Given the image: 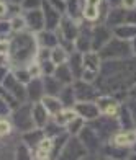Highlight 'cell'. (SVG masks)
<instances>
[{"label":"cell","instance_id":"obj_1","mask_svg":"<svg viewBox=\"0 0 136 160\" xmlns=\"http://www.w3.org/2000/svg\"><path fill=\"white\" fill-rule=\"evenodd\" d=\"M38 39L31 31H20L10 39L8 62L15 69L26 67L33 61H36L38 54Z\"/></svg>","mask_w":136,"mask_h":160},{"label":"cell","instance_id":"obj_2","mask_svg":"<svg viewBox=\"0 0 136 160\" xmlns=\"http://www.w3.org/2000/svg\"><path fill=\"white\" fill-rule=\"evenodd\" d=\"M98 54L103 61H113V59L121 61V59H126L128 56H131V44L130 41L120 39L113 34V38L98 51Z\"/></svg>","mask_w":136,"mask_h":160},{"label":"cell","instance_id":"obj_3","mask_svg":"<svg viewBox=\"0 0 136 160\" xmlns=\"http://www.w3.org/2000/svg\"><path fill=\"white\" fill-rule=\"evenodd\" d=\"M100 67H102V57H100L98 51L90 49V51L82 52V74H81L82 80L90 82V83L97 82Z\"/></svg>","mask_w":136,"mask_h":160},{"label":"cell","instance_id":"obj_4","mask_svg":"<svg viewBox=\"0 0 136 160\" xmlns=\"http://www.w3.org/2000/svg\"><path fill=\"white\" fill-rule=\"evenodd\" d=\"M12 116H13L15 126L18 128V131H21V132H26V131L36 128L33 114H31V103L26 105V101L21 103L18 108H15V110L12 111Z\"/></svg>","mask_w":136,"mask_h":160},{"label":"cell","instance_id":"obj_5","mask_svg":"<svg viewBox=\"0 0 136 160\" xmlns=\"http://www.w3.org/2000/svg\"><path fill=\"white\" fill-rule=\"evenodd\" d=\"M87 154L89 152H87V149H85V145L82 144L81 137L71 136L67 139V142H66V145L62 147L59 157L61 158H84Z\"/></svg>","mask_w":136,"mask_h":160},{"label":"cell","instance_id":"obj_6","mask_svg":"<svg viewBox=\"0 0 136 160\" xmlns=\"http://www.w3.org/2000/svg\"><path fill=\"white\" fill-rule=\"evenodd\" d=\"M77 101H95L98 98V90L90 82H85L82 78H77V82H72Z\"/></svg>","mask_w":136,"mask_h":160},{"label":"cell","instance_id":"obj_7","mask_svg":"<svg viewBox=\"0 0 136 160\" xmlns=\"http://www.w3.org/2000/svg\"><path fill=\"white\" fill-rule=\"evenodd\" d=\"M113 38V30L108 25H97L92 28V49L100 51Z\"/></svg>","mask_w":136,"mask_h":160},{"label":"cell","instance_id":"obj_8","mask_svg":"<svg viewBox=\"0 0 136 160\" xmlns=\"http://www.w3.org/2000/svg\"><path fill=\"white\" fill-rule=\"evenodd\" d=\"M23 17H25V21H26V28H28L31 33H39V31H43V30H46L44 13H43V8L25 10Z\"/></svg>","mask_w":136,"mask_h":160},{"label":"cell","instance_id":"obj_9","mask_svg":"<svg viewBox=\"0 0 136 160\" xmlns=\"http://www.w3.org/2000/svg\"><path fill=\"white\" fill-rule=\"evenodd\" d=\"M74 110L77 111L79 116H82L85 121H94L102 114L98 110L97 101H76Z\"/></svg>","mask_w":136,"mask_h":160},{"label":"cell","instance_id":"obj_10","mask_svg":"<svg viewBox=\"0 0 136 160\" xmlns=\"http://www.w3.org/2000/svg\"><path fill=\"white\" fill-rule=\"evenodd\" d=\"M103 0H82V18L85 21H97L102 13Z\"/></svg>","mask_w":136,"mask_h":160},{"label":"cell","instance_id":"obj_11","mask_svg":"<svg viewBox=\"0 0 136 160\" xmlns=\"http://www.w3.org/2000/svg\"><path fill=\"white\" fill-rule=\"evenodd\" d=\"M112 144L117 145L120 149H128L136 145V129H125V131H118L113 134Z\"/></svg>","mask_w":136,"mask_h":160},{"label":"cell","instance_id":"obj_12","mask_svg":"<svg viewBox=\"0 0 136 160\" xmlns=\"http://www.w3.org/2000/svg\"><path fill=\"white\" fill-rule=\"evenodd\" d=\"M79 137H81L82 144L85 145L87 152H97L98 145H100V136L97 134V131L90 126H84V129L79 132Z\"/></svg>","mask_w":136,"mask_h":160},{"label":"cell","instance_id":"obj_13","mask_svg":"<svg viewBox=\"0 0 136 160\" xmlns=\"http://www.w3.org/2000/svg\"><path fill=\"white\" fill-rule=\"evenodd\" d=\"M41 8H43V13H44L46 30H53V31H56V30H58V26H59V23H61V18H62L61 15H62V13L56 10L53 5H49L46 0L43 2Z\"/></svg>","mask_w":136,"mask_h":160},{"label":"cell","instance_id":"obj_14","mask_svg":"<svg viewBox=\"0 0 136 160\" xmlns=\"http://www.w3.org/2000/svg\"><path fill=\"white\" fill-rule=\"evenodd\" d=\"M97 105H98V110L102 114H107V116H118V111H120V105L118 101L110 97V95H103V97H98L97 100Z\"/></svg>","mask_w":136,"mask_h":160},{"label":"cell","instance_id":"obj_15","mask_svg":"<svg viewBox=\"0 0 136 160\" xmlns=\"http://www.w3.org/2000/svg\"><path fill=\"white\" fill-rule=\"evenodd\" d=\"M74 46L79 52H85V51L92 49V28L89 26L79 28V34L74 41Z\"/></svg>","mask_w":136,"mask_h":160},{"label":"cell","instance_id":"obj_16","mask_svg":"<svg viewBox=\"0 0 136 160\" xmlns=\"http://www.w3.org/2000/svg\"><path fill=\"white\" fill-rule=\"evenodd\" d=\"M31 114H33V119H34L36 128L44 129L46 124L49 122V111L44 108V105H43L41 101H34V103H31Z\"/></svg>","mask_w":136,"mask_h":160},{"label":"cell","instance_id":"obj_17","mask_svg":"<svg viewBox=\"0 0 136 160\" xmlns=\"http://www.w3.org/2000/svg\"><path fill=\"white\" fill-rule=\"evenodd\" d=\"M26 90H28V100H31V103L34 101H39L43 97L46 95L44 93V85H43V78H31L30 82L26 83Z\"/></svg>","mask_w":136,"mask_h":160},{"label":"cell","instance_id":"obj_18","mask_svg":"<svg viewBox=\"0 0 136 160\" xmlns=\"http://www.w3.org/2000/svg\"><path fill=\"white\" fill-rule=\"evenodd\" d=\"M126 23V8L123 7H112L110 12L107 13V23L110 28H115Z\"/></svg>","mask_w":136,"mask_h":160},{"label":"cell","instance_id":"obj_19","mask_svg":"<svg viewBox=\"0 0 136 160\" xmlns=\"http://www.w3.org/2000/svg\"><path fill=\"white\" fill-rule=\"evenodd\" d=\"M36 39H38V44L41 48H48V49H53L54 46L59 44V36H58V33H54L53 30H43V31H39L38 36H36Z\"/></svg>","mask_w":136,"mask_h":160},{"label":"cell","instance_id":"obj_20","mask_svg":"<svg viewBox=\"0 0 136 160\" xmlns=\"http://www.w3.org/2000/svg\"><path fill=\"white\" fill-rule=\"evenodd\" d=\"M54 77L59 80V82L62 85H69V83H72L76 77H74V72L71 70L69 67V64H61V65H56V70H54Z\"/></svg>","mask_w":136,"mask_h":160},{"label":"cell","instance_id":"obj_21","mask_svg":"<svg viewBox=\"0 0 136 160\" xmlns=\"http://www.w3.org/2000/svg\"><path fill=\"white\" fill-rule=\"evenodd\" d=\"M43 85H44V93L46 95H56V97L59 95L61 88L64 87L59 80L54 77V74L53 75H43Z\"/></svg>","mask_w":136,"mask_h":160},{"label":"cell","instance_id":"obj_22","mask_svg":"<svg viewBox=\"0 0 136 160\" xmlns=\"http://www.w3.org/2000/svg\"><path fill=\"white\" fill-rule=\"evenodd\" d=\"M113 30V34L120 39H126V41H131L134 36H136V25H131V23H123L120 26H115L112 28Z\"/></svg>","mask_w":136,"mask_h":160},{"label":"cell","instance_id":"obj_23","mask_svg":"<svg viewBox=\"0 0 136 160\" xmlns=\"http://www.w3.org/2000/svg\"><path fill=\"white\" fill-rule=\"evenodd\" d=\"M44 136H46L44 129L33 128V129H30V131H26V132H23V142H25L26 145H30V147H36V145L39 144V141H41Z\"/></svg>","mask_w":136,"mask_h":160},{"label":"cell","instance_id":"obj_24","mask_svg":"<svg viewBox=\"0 0 136 160\" xmlns=\"http://www.w3.org/2000/svg\"><path fill=\"white\" fill-rule=\"evenodd\" d=\"M39 101L44 105V108L49 111V114H53V116H54L56 113H59L62 108H64L62 101L59 100V97H56V95H44Z\"/></svg>","mask_w":136,"mask_h":160},{"label":"cell","instance_id":"obj_25","mask_svg":"<svg viewBox=\"0 0 136 160\" xmlns=\"http://www.w3.org/2000/svg\"><path fill=\"white\" fill-rule=\"evenodd\" d=\"M76 116H79V114H77V111L74 110V108H66V106H64L59 113H56V114L53 116V119H54L56 122H58L59 126L66 128V126L69 124V122L76 118Z\"/></svg>","mask_w":136,"mask_h":160},{"label":"cell","instance_id":"obj_26","mask_svg":"<svg viewBox=\"0 0 136 160\" xmlns=\"http://www.w3.org/2000/svg\"><path fill=\"white\" fill-rule=\"evenodd\" d=\"M59 100L62 101V105L66 106V108H71V106H74L76 105V101H77V98H76V92H74V87H72V83H69V85H64L62 88H61V92H59Z\"/></svg>","mask_w":136,"mask_h":160},{"label":"cell","instance_id":"obj_27","mask_svg":"<svg viewBox=\"0 0 136 160\" xmlns=\"http://www.w3.org/2000/svg\"><path fill=\"white\" fill-rule=\"evenodd\" d=\"M69 51L64 48V46H61V44H58V46H54L53 49H51V61H53V64H56V65H61V64H66L67 61H69Z\"/></svg>","mask_w":136,"mask_h":160},{"label":"cell","instance_id":"obj_28","mask_svg":"<svg viewBox=\"0 0 136 160\" xmlns=\"http://www.w3.org/2000/svg\"><path fill=\"white\" fill-rule=\"evenodd\" d=\"M66 12L71 18L79 20L82 17V5L81 0H66Z\"/></svg>","mask_w":136,"mask_h":160},{"label":"cell","instance_id":"obj_29","mask_svg":"<svg viewBox=\"0 0 136 160\" xmlns=\"http://www.w3.org/2000/svg\"><path fill=\"white\" fill-rule=\"evenodd\" d=\"M84 126H85V119L82 116H76V118L66 126V131L71 136H79V132L84 129Z\"/></svg>","mask_w":136,"mask_h":160},{"label":"cell","instance_id":"obj_30","mask_svg":"<svg viewBox=\"0 0 136 160\" xmlns=\"http://www.w3.org/2000/svg\"><path fill=\"white\" fill-rule=\"evenodd\" d=\"M10 25H12V31H15V33L25 31V28H26L25 17L23 15H15V17L10 20Z\"/></svg>","mask_w":136,"mask_h":160},{"label":"cell","instance_id":"obj_31","mask_svg":"<svg viewBox=\"0 0 136 160\" xmlns=\"http://www.w3.org/2000/svg\"><path fill=\"white\" fill-rule=\"evenodd\" d=\"M15 77L20 80L21 83H25V85L31 80V75H30V72H28L26 67H20V69H17V70H15Z\"/></svg>","mask_w":136,"mask_h":160},{"label":"cell","instance_id":"obj_32","mask_svg":"<svg viewBox=\"0 0 136 160\" xmlns=\"http://www.w3.org/2000/svg\"><path fill=\"white\" fill-rule=\"evenodd\" d=\"M44 0H21V8L23 10H33V8H41Z\"/></svg>","mask_w":136,"mask_h":160},{"label":"cell","instance_id":"obj_33","mask_svg":"<svg viewBox=\"0 0 136 160\" xmlns=\"http://www.w3.org/2000/svg\"><path fill=\"white\" fill-rule=\"evenodd\" d=\"M13 3H8V2H5V0H0V20L5 18L8 13L13 10Z\"/></svg>","mask_w":136,"mask_h":160},{"label":"cell","instance_id":"obj_34","mask_svg":"<svg viewBox=\"0 0 136 160\" xmlns=\"http://www.w3.org/2000/svg\"><path fill=\"white\" fill-rule=\"evenodd\" d=\"M12 132V124L8 121H7L5 118H2L0 116V137H3V136H8Z\"/></svg>","mask_w":136,"mask_h":160},{"label":"cell","instance_id":"obj_35","mask_svg":"<svg viewBox=\"0 0 136 160\" xmlns=\"http://www.w3.org/2000/svg\"><path fill=\"white\" fill-rule=\"evenodd\" d=\"M12 111H13L12 105H10L2 95H0V116H5V114H8V113H12Z\"/></svg>","mask_w":136,"mask_h":160},{"label":"cell","instance_id":"obj_36","mask_svg":"<svg viewBox=\"0 0 136 160\" xmlns=\"http://www.w3.org/2000/svg\"><path fill=\"white\" fill-rule=\"evenodd\" d=\"M8 52H10V39L2 38L0 39V57L8 56Z\"/></svg>","mask_w":136,"mask_h":160},{"label":"cell","instance_id":"obj_37","mask_svg":"<svg viewBox=\"0 0 136 160\" xmlns=\"http://www.w3.org/2000/svg\"><path fill=\"white\" fill-rule=\"evenodd\" d=\"M12 31V25L10 21H0V39L5 38L7 34Z\"/></svg>","mask_w":136,"mask_h":160},{"label":"cell","instance_id":"obj_38","mask_svg":"<svg viewBox=\"0 0 136 160\" xmlns=\"http://www.w3.org/2000/svg\"><path fill=\"white\" fill-rule=\"evenodd\" d=\"M121 7L126 10H133L136 8V0H121Z\"/></svg>","mask_w":136,"mask_h":160},{"label":"cell","instance_id":"obj_39","mask_svg":"<svg viewBox=\"0 0 136 160\" xmlns=\"http://www.w3.org/2000/svg\"><path fill=\"white\" fill-rule=\"evenodd\" d=\"M7 74H8L7 67H5V65H0V85H2V82H3V78H5Z\"/></svg>","mask_w":136,"mask_h":160},{"label":"cell","instance_id":"obj_40","mask_svg":"<svg viewBox=\"0 0 136 160\" xmlns=\"http://www.w3.org/2000/svg\"><path fill=\"white\" fill-rule=\"evenodd\" d=\"M107 3L110 5V8L112 7H121V0H107Z\"/></svg>","mask_w":136,"mask_h":160},{"label":"cell","instance_id":"obj_41","mask_svg":"<svg viewBox=\"0 0 136 160\" xmlns=\"http://www.w3.org/2000/svg\"><path fill=\"white\" fill-rule=\"evenodd\" d=\"M130 44H131V54L136 57V36H134V38L130 41Z\"/></svg>","mask_w":136,"mask_h":160},{"label":"cell","instance_id":"obj_42","mask_svg":"<svg viewBox=\"0 0 136 160\" xmlns=\"http://www.w3.org/2000/svg\"><path fill=\"white\" fill-rule=\"evenodd\" d=\"M130 97L131 98H136V82H134V85L131 87V90H130Z\"/></svg>","mask_w":136,"mask_h":160},{"label":"cell","instance_id":"obj_43","mask_svg":"<svg viewBox=\"0 0 136 160\" xmlns=\"http://www.w3.org/2000/svg\"><path fill=\"white\" fill-rule=\"evenodd\" d=\"M8 3H13V5H21V0H5Z\"/></svg>","mask_w":136,"mask_h":160}]
</instances>
